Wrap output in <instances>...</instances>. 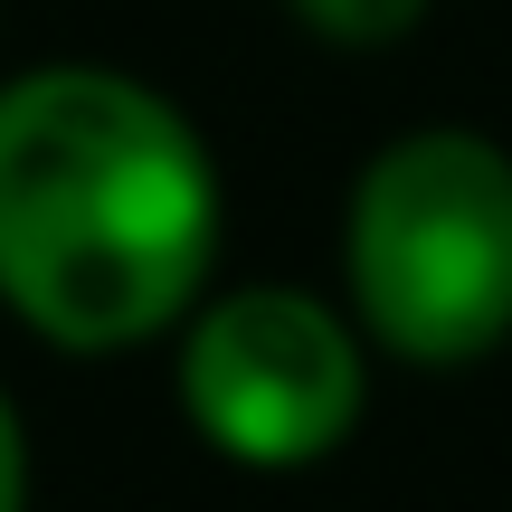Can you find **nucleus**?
<instances>
[{
  "instance_id": "f257e3e1",
  "label": "nucleus",
  "mask_w": 512,
  "mask_h": 512,
  "mask_svg": "<svg viewBox=\"0 0 512 512\" xmlns=\"http://www.w3.org/2000/svg\"><path fill=\"white\" fill-rule=\"evenodd\" d=\"M219 152L162 86L57 57L0 86V304L57 351L181 332L219 266Z\"/></svg>"
},
{
  "instance_id": "f03ea898",
  "label": "nucleus",
  "mask_w": 512,
  "mask_h": 512,
  "mask_svg": "<svg viewBox=\"0 0 512 512\" xmlns=\"http://www.w3.org/2000/svg\"><path fill=\"white\" fill-rule=\"evenodd\" d=\"M342 285L361 342L408 370H465L512 342V152L475 124H418L342 200Z\"/></svg>"
},
{
  "instance_id": "7ed1b4c3",
  "label": "nucleus",
  "mask_w": 512,
  "mask_h": 512,
  "mask_svg": "<svg viewBox=\"0 0 512 512\" xmlns=\"http://www.w3.org/2000/svg\"><path fill=\"white\" fill-rule=\"evenodd\" d=\"M370 351L304 285H238L181 313V418L247 475H304L361 427Z\"/></svg>"
},
{
  "instance_id": "20e7f679",
  "label": "nucleus",
  "mask_w": 512,
  "mask_h": 512,
  "mask_svg": "<svg viewBox=\"0 0 512 512\" xmlns=\"http://www.w3.org/2000/svg\"><path fill=\"white\" fill-rule=\"evenodd\" d=\"M285 10H294V29H313L323 48L370 57V48H399V38H418L437 0H285Z\"/></svg>"
},
{
  "instance_id": "39448f33",
  "label": "nucleus",
  "mask_w": 512,
  "mask_h": 512,
  "mask_svg": "<svg viewBox=\"0 0 512 512\" xmlns=\"http://www.w3.org/2000/svg\"><path fill=\"white\" fill-rule=\"evenodd\" d=\"M0 512H29V427H19L10 389H0Z\"/></svg>"
}]
</instances>
